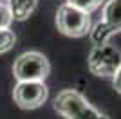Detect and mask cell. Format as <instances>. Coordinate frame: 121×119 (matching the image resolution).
I'll use <instances>...</instances> for the list:
<instances>
[{
	"mask_svg": "<svg viewBox=\"0 0 121 119\" xmlns=\"http://www.w3.org/2000/svg\"><path fill=\"white\" fill-rule=\"evenodd\" d=\"M54 110L65 119H112L108 114L94 108L85 96L74 89H65L56 96Z\"/></svg>",
	"mask_w": 121,
	"mask_h": 119,
	"instance_id": "1",
	"label": "cell"
},
{
	"mask_svg": "<svg viewBox=\"0 0 121 119\" xmlns=\"http://www.w3.org/2000/svg\"><path fill=\"white\" fill-rule=\"evenodd\" d=\"M16 43V34L9 27H4L0 29V54H4L7 51H11Z\"/></svg>",
	"mask_w": 121,
	"mask_h": 119,
	"instance_id": "8",
	"label": "cell"
},
{
	"mask_svg": "<svg viewBox=\"0 0 121 119\" xmlns=\"http://www.w3.org/2000/svg\"><path fill=\"white\" fill-rule=\"evenodd\" d=\"M121 67V51L112 43L94 45L89 54V70L98 78H114Z\"/></svg>",
	"mask_w": 121,
	"mask_h": 119,
	"instance_id": "5",
	"label": "cell"
},
{
	"mask_svg": "<svg viewBox=\"0 0 121 119\" xmlns=\"http://www.w3.org/2000/svg\"><path fill=\"white\" fill-rule=\"evenodd\" d=\"M56 27L69 38H81L91 33V16L71 4H61L56 11Z\"/></svg>",
	"mask_w": 121,
	"mask_h": 119,
	"instance_id": "3",
	"label": "cell"
},
{
	"mask_svg": "<svg viewBox=\"0 0 121 119\" xmlns=\"http://www.w3.org/2000/svg\"><path fill=\"white\" fill-rule=\"evenodd\" d=\"M112 83H114V89H116V92H119V94H121V67L117 69L116 74H114V78H112Z\"/></svg>",
	"mask_w": 121,
	"mask_h": 119,
	"instance_id": "11",
	"label": "cell"
},
{
	"mask_svg": "<svg viewBox=\"0 0 121 119\" xmlns=\"http://www.w3.org/2000/svg\"><path fill=\"white\" fill-rule=\"evenodd\" d=\"M5 2L9 5L13 20H16V22L27 20L35 13L36 5H38V0H5Z\"/></svg>",
	"mask_w": 121,
	"mask_h": 119,
	"instance_id": "7",
	"label": "cell"
},
{
	"mask_svg": "<svg viewBox=\"0 0 121 119\" xmlns=\"http://www.w3.org/2000/svg\"><path fill=\"white\" fill-rule=\"evenodd\" d=\"M51 72V63L38 51L24 52L13 63V74L18 81H45Z\"/></svg>",
	"mask_w": 121,
	"mask_h": 119,
	"instance_id": "2",
	"label": "cell"
},
{
	"mask_svg": "<svg viewBox=\"0 0 121 119\" xmlns=\"http://www.w3.org/2000/svg\"><path fill=\"white\" fill-rule=\"evenodd\" d=\"M49 89L43 81H18L13 90L15 103L24 110H35L47 101Z\"/></svg>",
	"mask_w": 121,
	"mask_h": 119,
	"instance_id": "6",
	"label": "cell"
},
{
	"mask_svg": "<svg viewBox=\"0 0 121 119\" xmlns=\"http://www.w3.org/2000/svg\"><path fill=\"white\" fill-rule=\"evenodd\" d=\"M121 33V0H107L103 4L101 20L91 31V40L94 45L108 43L112 36Z\"/></svg>",
	"mask_w": 121,
	"mask_h": 119,
	"instance_id": "4",
	"label": "cell"
},
{
	"mask_svg": "<svg viewBox=\"0 0 121 119\" xmlns=\"http://www.w3.org/2000/svg\"><path fill=\"white\" fill-rule=\"evenodd\" d=\"M11 22H13V16H11L9 5H7V2H5V0H0V29L9 27Z\"/></svg>",
	"mask_w": 121,
	"mask_h": 119,
	"instance_id": "10",
	"label": "cell"
},
{
	"mask_svg": "<svg viewBox=\"0 0 121 119\" xmlns=\"http://www.w3.org/2000/svg\"><path fill=\"white\" fill-rule=\"evenodd\" d=\"M67 4H71V5H74V7H78V9L91 15L92 11L99 9L101 4H105V0H67Z\"/></svg>",
	"mask_w": 121,
	"mask_h": 119,
	"instance_id": "9",
	"label": "cell"
}]
</instances>
